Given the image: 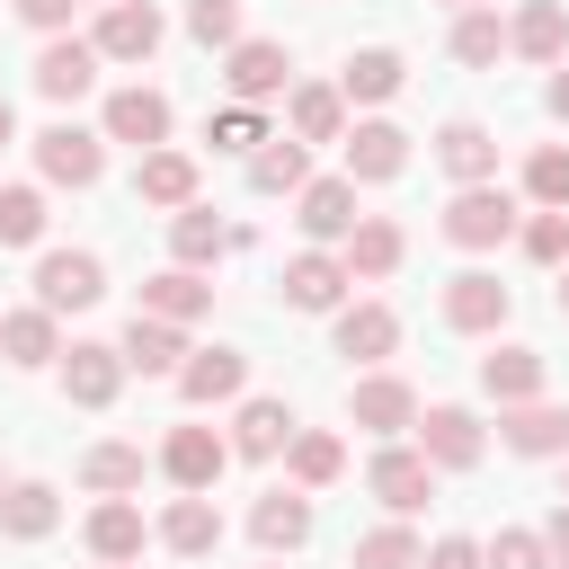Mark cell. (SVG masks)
<instances>
[{"label":"cell","mask_w":569,"mask_h":569,"mask_svg":"<svg viewBox=\"0 0 569 569\" xmlns=\"http://www.w3.org/2000/svg\"><path fill=\"white\" fill-rule=\"evenodd\" d=\"M98 293H107V267H98L89 249H44V258H36V302H44L53 320H62V311H89Z\"/></svg>","instance_id":"6da1fadb"},{"label":"cell","mask_w":569,"mask_h":569,"mask_svg":"<svg viewBox=\"0 0 569 569\" xmlns=\"http://www.w3.org/2000/svg\"><path fill=\"white\" fill-rule=\"evenodd\" d=\"M516 231V196L507 187H462L453 204H445V240L453 249H498Z\"/></svg>","instance_id":"7a4b0ae2"},{"label":"cell","mask_w":569,"mask_h":569,"mask_svg":"<svg viewBox=\"0 0 569 569\" xmlns=\"http://www.w3.org/2000/svg\"><path fill=\"white\" fill-rule=\"evenodd\" d=\"M98 142H107V133H89V124H71V116H62V124H44V133H36V169H44L53 187H89V178L107 169V151H98Z\"/></svg>","instance_id":"3957f363"},{"label":"cell","mask_w":569,"mask_h":569,"mask_svg":"<svg viewBox=\"0 0 569 569\" xmlns=\"http://www.w3.org/2000/svg\"><path fill=\"white\" fill-rule=\"evenodd\" d=\"M222 462H231V445H222L213 427H169V445H160V471H169L187 498H204V489L222 480Z\"/></svg>","instance_id":"277c9868"},{"label":"cell","mask_w":569,"mask_h":569,"mask_svg":"<svg viewBox=\"0 0 569 569\" xmlns=\"http://www.w3.org/2000/svg\"><path fill=\"white\" fill-rule=\"evenodd\" d=\"M373 498H382L391 516H418V507L436 498V462H427L418 445H391V453H373Z\"/></svg>","instance_id":"5b68a950"},{"label":"cell","mask_w":569,"mask_h":569,"mask_svg":"<svg viewBox=\"0 0 569 569\" xmlns=\"http://www.w3.org/2000/svg\"><path fill=\"white\" fill-rule=\"evenodd\" d=\"M107 142L160 151V142H169V98H160V89H142V80H133V89H116V98H107Z\"/></svg>","instance_id":"8992f818"},{"label":"cell","mask_w":569,"mask_h":569,"mask_svg":"<svg viewBox=\"0 0 569 569\" xmlns=\"http://www.w3.org/2000/svg\"><path fill=\"white\" fill-rule=\"evenodd\" d=\"M347 418L373 427V436H400V427H418V391H409L400 373H365V382L347 391Z\"/></svg>","instance_id":"52a82bcc"},{"label":"cell","mask_w":569,"mask_h":569,"mask_svg":"<svg viewBox=\"0 0 569 569\" xmlns=\"http://www.w3.org/2000/svg\"><path fill=\"white\" fill-rule=\"evenodd\" d=\"M89 44H98V62H142V53L160 44V9H151V0H116Z\"/></svg>","instance_id":"ba28073f"},{"label":"cell","mask_w":569,"mask_h":569,"mask_svg":"<svg viewBox=\"0 0 569 569\" xmlns=\"http://www.w3.org/2000/svg\"><path fill=\"white\" fill-rule=\"evenodd\" d=\"M347 284H356V276H347V258H329V249H302V258L284 267V302H293V311H338Z\"/></svg>","instance_id":"9c48e42d"},{"label":"cell","mask_w":569,"mask_h":569,"mask_svg":"<svg viewBox=\"0 0 569 569\" xmlns=\"http://www.w3.org/2000/svg\"><path fill=\"white\" fill-rule=\"evenodd\" d=\"M445 320H453V329H471V338H489V329L507 320V284H498L489 267H462V276L445 284Z\"/></svg>","instance_id":"30bf717a"},{"label":"cell","mask_w":569,"mask_h":569,"mask_svg":"<svg viewBox=\"0 0 569 569\" xmlns=\"http://www.w3.org/2000/svg\"><path fill=\"white\" fill-rule=\"evenodd\" d=\"M124 373H133L124 347H71V356H62V391H71L80 409H107V400L124 391Z\"/></svg>","instance_id":"8fae6325"},{"label":"cell","mask_w":569,"mask_h":569,"mask_svg":"<svg viewBox=\"0 0 569 569\" xmlns=\"http://www.w3.org/2000/svg\"><path fill=\"white\" fill-rule=\"evenodd\" d=\"M418 453H427L436 471H471V462H480V418H471V409H427V418H418Z\"/></svg>","instance_id":"7c38bea8"},{"label":"cell","mask_w":569,"mask_h":569,"mask_svg":"<svg viewBox=\"0 0 569 569\" xmlns=\"http://www.w3.org/2000/svg\"><path fill=\"white\" fill-rule=\"evenodd\" d=\"M89 80H98V44H80V36H53V44L36 53V89H44L53 107H71Z\"/></svg>","instance_id":"4fadbf2b"},{"label":"cell","mask_w":569,"mask_h":569,"mask_svg":"<svg viewBox=\"0 0 569 569\" xmlns=\"http://www.w3.org/2000/svg\"><path fill=\"white\" fill-rule=\"evenodd\" d=\"M284 44H267V36H249V44H231V62H222V80H231V98L240 107H258V98H276L284 89Z\"/></svg>","instance_id":"5bb4252c"},{"label":"cell","mask_w":569,"mask_h":569,"mask_svg":"<svg viewBox=\"0 0 569 569\" xmlns=\"http://www.w3.org/2000/svg\"><path fill=\"white\" fill-rule=\"evenodd\" d=\"M400 169H409V133H400V124H382V116H373V124H356V133H347V178H356V187L400 178Z\"/></svg>","instance_id":"9a60e30c"},{"label":"cell","mask_w":569,"mask_h":569,"mask_svg":"<svg viewBox=\"0 0 569 569\" xmlns=\"http://www.w3.org/2000/svg\"><path fill=\"white\" fill-rule=\"evenodd\" d=\"M480 391H489L498 409L542 400V356H533V347H489V356H480Z\"/></svg>","instance_id":"2e32d148"},{"label":"cell","mask_w":569,"mask_h":569,"mask_svg":"<svg viewBox=\"0 0 569 569\" xmlns=\"http://www.w3.org/2000/svg\"><path fill=\"white\" fill-rule=\"evenodd\" d=\"M249 533H258V551H302L311 542V498L302 489H267L249 507Z\"/></svg>","instance_id":"e0dca14e"},{"label":"cell","mask_w":569,"mask_h":569,"mask_svg":"<svg viewBox=\"0 0 569 569\" xmlns=\"http://www.w3.org/2000/svg\"><path fill=\"white\" fill-rule=\"evenodd\" d=\"M436 160H445L462 187H489V178H498V142H489V124H471V116H453V124L436 133Z\"/></svg>","instance_id":"ac0fdd59"},{"label":"cell","mask_w":569,"mask_h":569,"mask_svg":"<svg viewBox=\"0 0 569 569\" xmlns=\"http://www.w3.org/2000/svg\"><path fill=\"white\" fill-rule=\"evenodd\" d=\"M293 222H302L311 240H347V231L365 222V213H356V178H311V187H302V213H293Z\"/></svg>","instance_id":"d6986e66"},{"label":"cell","mask_w":569,"mask_h":569,"mask_svg":"<svg viewBox=\"0 0 569 569\" xmlns=\"http://www.w3.org/2000/svg\"><path fill=\"white\" fill-rule=\"evenodd\" d=\"M400 347V320H391V302H347L338 311V356H356V365H382Z\"/></svg>","instance_id":"ffe728a7"},{"label":"cell","mask_w":569,"mask_h":569,"mask_svg":"<svg viewBox=\"0 0 569 569\" xmlns=\"http://www.w3.org/2000/svg\"><path fill=\"white\" fill-rule=\"evenodd\" d=\"M302 427H293V409L284 400H240V418H231V453H249V462H267V453H284Z\"/></svg>","instance_id":"44dd1931"},{"label":"cell","mask_w":569,"mask_h":569,"mask_svg":"<svg viewBox=\"0 0 569 569\" xmlns=\"http://www.w3.org/2000/svg\"><path fill=\"white\" fill-rule=\"evenodd\" d=\"M249 187H258V196H302V187H311L302 142H293V133H267V142L249 151Z\"/></svg>","instance_id":"7402d4cb"},{"label":"cell","mask_w":569,"mask_h":569,"mask_svg":"<svg viewBox=\"0 0 569 569\" xmlns=\"http://www.w3.org/2000/svg\"><path fill=\"white\" fill-rule=\"evenodd\" d=\"M133 196H142V204H169V213H187V204H196V160H187V151H142V169H133Z\"/></svg>","instance_id":"603a6c76"},{"label":"cell","mask_w":569,"mask_h":569,"mask_svg":"<svg viewBox=\"0 0 569 569\" xmlns=\"http://www.w3.org/2000/svg\"><path fill=\"white\" fill-rule=\"evenodd\" d=\"M240 382H249V356H240V347H204V356L178 365V391H187L196 409H204V400H231Z\"/></svg>","instance_id":"cb8c5ba5"},{"label":"cell","mask_w":569,"mask_h":569,"mask_svg":"<svg viewBox=\"0 0 569 569\" xmlns=\"http://www.w3.org/2000/svg\"><path fill=\"white\" fill-rule=\"evenodd\" d=\"M89 551H98L107 569H133V560H142V507H133V498H107V507L89 516Z\"/></svg>","instance_id":"d4e9b609"},{"label":"cell","mask_w":569,"mask_h":569,"mask_svg":"<svg viewBox=\"0 0 569 569\" xmlns=\"http://www.w3.org/2000/svg\"><path fill=\"white\" fill-rule=\"evenodd\" d=\"M507 44H516L525 62H560V53H569V9H560V0H525V18L507 27Z\"/></svg>","instance_id":"484cf974"},{"label":"cell","mask_w":569,"mask_h":569,"mask_svg":"<svg viewBox=\"0 0 569 569\" xmlns=\"http://www.w3.org/2000/svg\"><path fill=\"white\" fill-rule=\"evenodd\" d=\"M400 249H409V240H400V222H391V213H365V222L347 231V249H338V258H347V276H391V267H400Z\"/></svg>","instance_id":"4316f807"},{"label":"cell","mask_w":569,"mask_h":569,"mask_svg":"<svg viewBox=\"0 0 569 569\" xmlns=\"http://www.w3.org/2000/svg\"><path fill=\"white\" fill-rule=\"evenodd\" d=\"M178 356H187L178 320H151V311L124 320V365H133V373H178Z\"/></svg>","instance_id":"83f0119b"},{"label":"cell","mask_w":569,"mask_h":569,"mask_svg":"<svg viewBox=\"0 0 569 569\" xmlns=\"http://www.w3.org/2000/svg\"><path fill=\"white\" fill-rule=\"evenodd\" d=\"M240 231L231 222H213L204 204H187V213H169V249H178V267H213L222 249H231Z\"/></svg>","instance_id":"f1b7e54d"},{"label":"cell","mask_w":569,"mask_h":569,"mask_svg":"<svg viewBox=\"0 0 569 569\" xmlns=\"http://www.w3.org/2000/svg\"><path fill=\"white\" fill-rule=\"evenodd\" d=\"M204 302H213V284H204L196 267H169V276H151V284H142V311H151V320H178V329H187Z\"/></svg>","instance_id":"f546056e"},{"label":"cell","mask_w":569,"mask_h":569,"mask_svg":"<svg viewBox=\"0 0 569 569\" xmlns=\"http://www.w3.org/2000/svg\"><path fill=\"white\" fill-rule=\"evenodd\" d=\"M0 356H9V365H53V356H62V338H53V311H44V302L9 311V320H0Z\"/></svg>","instance_id":"4dcf8cb0"},{"label":"cell","mask_w":569,"mask_h":569,"mask_svg":"<svg viewBox=\"0 0 569 569\" xmlns=\"http://www.w3.org/2000/svg\"><path fill=\"white\" fill-rule=\"evenodd\" d=\"M160 542H169L178 560H204V551L222 542V516H213V498H178V507L160 516Z\"/></svg>","instance_id":"1f68e13d"},{"label":"cell","mask_w":569,"mask_h":569,"mask_svg":"<svg viewBox=\"0 0 569 569\" xmlns=\"http://www.w3.org/2000/svg\"><path fill=\"white\" fill-rule=\"evenodd\" d=\"M507 445L516 453H569V409H551V400L507 409Z\"/></svg>","instance_id":"d6a6232c"},{"label":"cell","mask_w":569,"mask_h":569,"mask_svg":"<svg viewBox=\"0 0 569 569\" xmlns=\"http://www.w3.org/2000/svg\"><path fill=\"white\" fill-rule=\"evenodd\" d=\"M400 80H409V62H400L391 44H365V53L338 71V98H391Z\"/></svg>","instance_id":"836d02e7"},{"label":"cell","mask_w":569,"mask_h":569,"mask_svg":"<svg viewBox=\"0 0 569 569\" xmlns=\"http://www.w3.org/2000/svg\"><path fill=\"white\" fill-rule=\"evenodd\" d=\"M293 142H347V98L338 89H293Z\"/></svg>","instance_id":"e575fe53"},{"label":"cell","mask_w":569,"mask_h":569,"mask_svg":"<svg viewBox=\"0 0 569 569\" xmlns=\"http://www.w3.org/2000/svg\"><path fill=\"white\" fill-rule=\"evenodd\" d=\"M80 480H89L98 498L142 489V445H89V453H80Z\"/></svg>","instance_id":"d590c367"},{"label":"cell","mask_w":569,"mask_h":569,"mask_svg":"<svg viewBox=\"0 0 569 569\" xmlns=\"http://www.w3.org/2000/svg\"><path fill=\"white\" fill-rule=\"evenodd\" d=\"M53 516H62V498H53L44 480H18V489L0 498V525H9L18 542H44V533H53Z\"/></svg>","instance_id":"8d00e7d4"},{"label":"cell","mask_w":569,"mask_h":569,"mask_svg":"<svg viewBox=\"0 0 569 569\" xmlns=\"http://www.w3.org/2000/svg\"><path fill=\"white\" fill-rule=\"evenodd\" d=\"M525 196H533L542 213H569V142H542V151L525 160Z\"/></svg>","instance_id":"74e56055"},{"label":"cell","mask_w":569,"mask_h":569,"mask_svg":"<svg viewBox=\"0 0 569 569\" xmlns=\"http://www.w3.org/2000/svg\"><path fill=\"white\" fill-rule=\"evenodd\" d=\"M284 453H293V489H329V480L347 471V445H338V436H293Z\"/></svg>","instance_id":"f35d334b"},{"label":"cell","mask_w":569,"mask_h":569,"mask_svg":"<svg viewBox=\"0 0 569 569\" xmlns=\"http://www.w3.org/2000/svg\"><path fill=\"white\" fill-rule=\"evenodd\" d=\"M44 240V196L36 187H0V249H27Z\"/></svg>","instance_id":"ab89813d"},{"label":"cell","mask_w":569,"mask_h":569,"mask_svg":"<svg viewBox=\"0 0 569 569\" xmlns=\"http://www.w3.org/2000/svg\"><path fill=\"white\" fill-rule=\"evenodd\" d=\"M418 560H427V551H418V533H409V525H382V533H365V542H356V560H347V569H418Z\"/></svg>","instance_id":"60d3db41"},{"label":"cell","mask_w":569,"mask_h":569,"mask_svg":"<svg viewBox=\"0 0 569 569\" xmlns=\"http://www.w3.org/2000/svg\"><path fill=\"white\" fill-rule=\"evenodd\" d=\"M453 53H462V62H498V53H507L498 9H462V18H453Z\"/></svg>","instance_id":"b9f144b4"},{"label":"cell","mask_w":569,"mask_h":569,"mask_svg":"<svg viewBox=\"0 0 569 569\" xmlns=\"http://www.w3.org/2000/svg\"><path fill=\"white\" fill-rule=\"evenodd\" d=\"M187 36L196 44H240V0H187Z\"/></svg>","instance_id":"7bdbcfd3"},{"label":"cell","mask_w":569,"mask_h":569,"mask_svg":"<svg viewBox=\"0 0 569 569\" xmlns=\"http://www.w3.org/2000/svg\"><path fill=\"white\" fill-rule=\"evenodd\" d=\"M480 560H489V569H551V542H542V533H525V525H507Z\"/></svg>","instance_id":"ee69618b"},{"label":"cell","mask_w":569,"mask_h":569,"mask_svg":"<svg viewBox=\"0 0 569 569\" xmlns=\"http://www.w3.org/2000/svg\"><path fill=\"white\" fill-rule=\"evenodd\" d=\"M204 142H213V151H258L267 124H258V107H222V116L204 124Z\"/></svg>","instance_id":"f6af8a7d"},{"label":"cell","mask_w":569,"mask_h":569,"mask_svg":"<svg viewBox=\"0 0 569 569\" xmlns=\"http://www.w3.org/2000/svg\"><path fill=\"white\" fill-rule=\"evenodd\" d=\"M525 258L560 267V258H569V213H533V222H525Z\"/></svg>","instance_id":"bcb514c9"},{"label":"cell","mask_w":569,"mask_h":569,"mask_svg":"<svg viewBox=\"0 0 569 569\" xmlns=\"http://www.w3.org/2000/svg\"><path fill=\"white\" fill-rule=\"evenodd\" d=\"M418 569H489V560H480V542H471V533H445V542H436Z\"/></svg>","instance_id":"7dc6e473"},{"label":"cell","mask_w":569,"mask_h":569,"mask_svg":"<svg viewBox=\"0 0 569 569\" xmlns=\"http://www.w3.org/2000/svg\"><path fill=\"white\" fill-rule=\"evenodd\" d=\"M18 18H27V27H44V36H53V27H62V18H71V0H18Z\"/></svg>","instance_id":"c3c4849f"},{"label":"cell","mask_w":569,"mask_h":569,"mask_svg":"<svg viewBox=\"0 0 569 569\" xmlns=\"http://www.w3.org/2000/svg\"><path fill=\"white\" fill-rule=\"evenodd\" d=\"M542 107H551V116H560V124H569V62H560V71H551V89H542Z\"/></svg>","instance_id":"681fc988"},{"label":"cell","mask_w":569,"mask_h":569,"mask_svg":"<svg viewBox=\"0 0 569 569\" xmlns=\"http://www.w3.org/2000/svg\"><path fill=\"white\" fill-rule=\"evenodd\" d=\"M542 542H551V569H569V507L551 516V533H542Z\"/></svg>","instance_id":"f907efd6"},{"label":"cell","mask_w":569,"mask_h":569,"mask_svg":"<svg viewBox=\"0 0 569 569\" xmlns=\"http://www.w3.org/2000/svg\"><path fill=\"white\" fill-rule=\"evenodd\" d=\"M9 133H18V107H9V98H0V142H9Z\"/></svg>","instance_id":"816d5d0a"},{"label":"cell","mask_w":569,"mask_h":569,"mask_svg":"<svg viewBox=\"0 0 569 569\" xmlns=\"http://www.w3.org/2000/svg\"><path fill=\"white\" fill-rule=\"evenodd\" d=\"M560 311H569V258H560Z\"/></svg>","instance_id":"f5cc1de1"},{"label":"cell","mask_w":569,"mask_h":569,"mask_svg":"<svg viewBox=\"0 0 569 569\" xmlns=\"http://www.w3.org/2000/svg\"><path fill=\"white\" fill-rule=\"evenodd\" d=\"M9 489H18V480H9V471H0V498H9Z\"/></svg>","instance_id":"db71d44e"},{"label":"cell","mask_w":569,"mask_h":569,"mask_svg":"<svg viewBox=\"0 0 569 569\" xmlns=\"http://www.w3.org/2000/svg\"><path fill=\"white\" fill-rule=\"evenodd\" d=\"M453 9H480V0H453Z\"/></svg>","instance_id":"11a10c76"},{"label":"cell","mask_w":569,"mask_h":569,"mask_svg":"<svg viewBox=\"0 0 569 569\" xmlns=\"http://www.w3.org/2000/svg\"><path fill=\"white\" fill-rule=\"evenodd\" d=\"M267 569H276V560H267Z\"/></svg>","instance_id":"9f6ffc18"},{"label":"cell","mask_w":569,"mask_h":569,"mask_svg":"<svg viewBox=\"0 0 569 569\" xmlns=\"http://www.w3.org/2000/svg\"><path fill=\"white\" fill-rule=\"evenodd\" d=\"M107 9H116V0H107Z\"/></svg>","instance_id":"6f0895ef"},{"label":"cell","mask_w":569,"mask_h":569,"mask_svg":"<svg viewBox=\"0 0 569 569\" xmlns=\"http://www.w3.org/2000/svg\"><path fill=\"white\" fill-rule=\"evenodd\" d=\"M98 569H107V560H98Z\"/></svg>","instance_id":"680465c9"}]
</instances>
